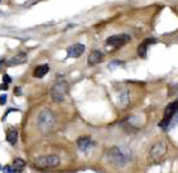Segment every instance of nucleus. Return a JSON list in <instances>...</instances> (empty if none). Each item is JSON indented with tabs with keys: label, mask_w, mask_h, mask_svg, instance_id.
Masks as SVG:
<instances>
[{
	"label": "nucleus",
	"mask_w": 178,
	"mask_h": 173,
	"mask_svg": "<svg viewBox=\"0 0 178 173\" xmlns=\"http://www.w3.org/2000/svg\"><path fill=\"white\" fill-rule=\"evenodd\" d=\"M105 157L116 167H124L130 161V152L121 147H113L105 152Z\"/></svg>",
	"instance_id": "1"
},
{
	"label": "nucleus",
	"mask_w": 178,
	"mask_h": 173,
	"mask_svg": "<svg viewBox=\"0 0 178 173\" xmlns=\"http://www.w3.org/2000/svg\"><path fill=\"white\" fill-rule=\"evenodd\" d=\"M85 52V46L82 43H76L72 44L71 47L67 48V56L68 57H73V58H77Z\"/></svg>",
	"instance_id": "8"
},
{
	"label": "nucleus",
	"mask_w": 178,
	"mask_h": 173,
	"mask_svg": "<svg viewBox=\"0 0 178 173\" xmlns=\"http://www.w3.org/2000/svg\"><path fill=\"white\" fill-rule=\"evenodd\" d=\"M3 172H4V173H12L13 172L12 165H5V167L3 168Z\"/></svg>",
	"instance_id": "19"
},
{
	"label": "nucleus",
	"mask_w": 178,
	"mask_h": 173,
	"mask_svg": "<svg viewBox=\"0 0 178 173\" xmlns=\"http://www.w3.org/2000/svg\"><path fill=\"white\" fill-rule=\"evenodd\" d=\"M89 65H91V66H93V65H97V63H100L101 61H102V53H101L100 51H92L91 52V54L89 56Z\"/></svg>",
	"instance_id": "12"
},
{
	"label": "nucleus",
	"mask_w": 178,
	"mask_h": 173,
	"mask_svg": "<svg viewBox=\"0 0 178 173\" xmlns=\"http://www.w3.org/2000/svg\"><path fill=\"white\" fill-rule=\"evenodd\" d=\"M77 145L80 148V150L87 152L93 145V143H92L91 138H90L89 135H83V137H80L77 139Z\"/></svg>",
	"instance_id": "10"
},
{
	"label": "nucleus",
	"mask_w": 178,
	"mask_h": 173,
	"mask_svg": "<svg viewBox=\"0 0 178 173\" xmlns=\"http://www.w3.org/2000/svg\"><path fill=\"white\" fill-rule=\"evenodd\" d=\"M0 1H1V0H0Z\"/></svg>",
	"instance_id": "24"
},
{
	"label": "nucleus",
	"mask_w": 178,
	"mask_h": 173,
	"mask_svg": "<svg viewBox=\"0 0 178 173\" xmlns=\"http://www.w3.org/2000/svg\"><path fill=\"white\" fill-rule=\"evenodd\" d=\"M153 43H155L154 38H148V39L143 41V42L140 43V46L138 47V54H139V56L144 58L146 56V51H148V47L151 46V44H153Z\"/></svg>",
	"instance_id": "11"
},
{
	"label": "nucleus",
	"mask_w": 178,
	"mask_h": 173,
	"mask_svg": "<svg viewBox=\"0 0 178 173\" xmlns=\"http://www.w3.org/2000/svg\"><path fill=\"white\" fill-rule=\"evenodd\" d=\"M14 95H16V96L22 95V89H20V87H15V89H14Z\"/></svg>",
	"instance_id": "20"
},
{
	"label": "nucleus",
	"mask_w": 178,
	"mask_h": 173,
	"mask_svg": "<svg viewBox=\"0 0 178 173\" xmlns=\"http://www.w3.org/2000/svg\"><path fill=\"white\" fill-rule=\"evenodd\" d=\"M120 102H121V105H123V106H125V105H128V104H129V95H128L126 91L123 92V94L120 95Z\"/></svg>",
	"instance_id": "16"
},
{
	"label": "nucleus",
	"mask_w": 178,
	"mask_h": 173,
	"mask_svg": "<svg viewBox=\"0 0 178 173\" xmlns=\"http://www.w3.org/2000/svg\"><path fill=\"white\" fill-rule=\"evenodd\" d=\"M24 167H25V162L23 161V159L20 158H16L15 161H14V163L12 165L13 168V172H16V173H20L24 169Z\"/></svg>",
	"instance_id": "15"
},
{
	"label": "nucleus",
	"mask_w": 178,
	"mask_h": 173,
	"mask_svg": "<svg viewBox=\"0 0 178 173\" xmlns=\"http://www.w3.org/2000/svg\"><path fill=\"white\" fill-rule=\"evenodd\" d=\"M167 152V145L164 141H158L152 147L151 152H149V162L152 163H158L163 159Z\"/></svg>",
	"instance_id": "5"
},
{
	"label": "nucleus",
	"mask_w": 178,
	"mask_h": 173,
	"mask_svg": "<svg viewBox=\"0 0 178 173\" xmlns=\"http://www.w3.org/2000/svg\"><path fill=\"white\" fill-rule=\"evenodd\" d=\"M56 117L53 115V113L49 109H44L42 110L41 114L38 115V128L41 129L42 133H48L54 125Z\"/></svg>",
	"instance_id": "2"
},
{
	"label": "nucleus",
	"mask_w": 178,
	"mask_h": 173,
	"mask_svg": "<svg viewBox=\"0 0 178 173\" xmlns=\"http://www.w3.org/2000/svg\"><path fill=\"white\" fill-rule=\"evenodd\" d=\"M59 162L61 161H59L58 155L51 154V155H42V157L37 158L34 164L39 168H53V167H57Z\"/></svg>",
	"instance_id": "6"
},
{
	"label": "nucleus",
	"mask_w": 178,
	"mask_h": 173,
	"mask_svg": "<svg viewBox=\"0 0 178 173\" xmlns=\"http://www.w3.org/2000/svg\"><path fill=\"white\" fill-rule=\"evenodd\" d=\"M3 81H4V84H10V82H12V78H10V76L9 75H4L3 76Z\"/></svg>",
	"instance_id": "18"
},
{
	"label": "nucleus",
	"mask_w": 178,
	"mask_h": 173,
	"mask_svg": "<svg viewBox=\"0 0 178 173\" xmlns=\"http://www.w3.org/2000/svg\"><path fill=\"white\" fill-rule=\"evenodd\" d=\"M28 60V57H27V54L25 53H18V54H15V56H13L12 58H9L8 61H5V65L6 66H18V65H23V63H25Z\"/></svg>",
	"instance_id": "9"
},
{
	"label": "nucleus",
	"mask_w": 178,
	"mask_h": 173,
	"mask_svg": "<svg viewBox=\"0 0 178 173\" xmlns=\"http://www.w3.org/2000/svg\"><path fill=\"white\" fill-rule=\"evenodd\" d=\"M66 92H67V84L63 80H59L52 86L51 89V97L54 102H62L65 100Z\"/></svg>",
	"instance_id": "3"
},
{
	"label": "nucleus",
	"mask_w": 178,
	"mask_h": 173,
	"mask_svg": "<svg viewBox=\"0 0 178 173\" xmlns=\"http://www.w3.org/2000/svg\"><path fill=\"white\" fill-rule=\"evenodd\" d=\"M128 42H130V37L128 34H116V36H111L106 39V46L111 48H120L125 46Z\"/></svg>",
	"instance_id": "7"
},
{
	"label": "nucleus",
	"mask_w": 178,
	"mask_h": 173,
	"mask_svg": "<svg viewBox=\"0 0 178 173\" xmlns=\"http://www.w3.org/2000/svg\"><path fill=\"white\" fill-rule=\"evenodd\" d=\"M48 71H49V66L41 65V66H38V67H36L33 75H34V77H37V78H42V77H44V75L48 73Z\"/></svg>",
	"instance_id": "13"
},
{
	"label": "nucleus",
	"mask_w": 178,
	"mask_h": 173,
	"mask_svg": "<svg viewBox=\"0 0 178 173\" xmlns=\"http://www.w3.org/2000/svg\"><path fill=\"white\" fill-rule=\"evenodd\" d=\"M178 113V100L170 102L167 105V108L164 110V116H163V120L159 123V126L164 130L169 129V123L172 120V117Z\"/></svg>",
	"instance_id": "4"
},
{
	"label": "nucleus",
	"mask_w": 178,
	"mask_h": 173,
	"mask_svg": "<svg viewBox=\"0 0 178 173\" xmlns=\"http://www.w3.org/2000/svg\"><path fill=\"white\" fill-rule=\"evenodd\" d=\"M0 171H1V165H0Z\"/></svg>",
	"instance_id": "23"
},
{
	"label": "nucleus",
	"mask_w": 178,
	"mask_h": 173,
	"mask_svg": "<svg viewBox=\"0 0 178 173\" xmlns=\"http://www.w3.org/2000/svg\"><path fill=\"white\" fill-rule=\"evenodd\" d=\"M16 139H18V130L14 129V128H10V129L6 131V141L10 143L12 145H14L16 143Z\"/></svg>",
	"instance_id": "14"
},
{
	"label": "nucleus",
	"mask_w": 178,
	"mask_h": 173,
	"mask_svg": "<svg viewBox=\"0 0 178 173\" xmlns=\"http://www.w3.org/2000/svg\"><path fill=\"white\" fill-rule=\"evenodd\" d=\"M8 90V85L6 84H0V91H6Z\"/></svg>",
	"instance_id": "21"
},
{
	"label": "nucleus",
	"mask_w": 178,
	"mask_h": 173,
	"mask_svg": "<svg viewBox=\"0 0 178 173\" xmlns=\"http://www.w3.org/2000/svg\"><path fill=\"white\" fill-rule=\"evenodd\" d=\"M3 66H5V61H4V60H1V61H0V70H1V67H3Z\"/></svg>",
	"instance_id": "22"
},
{
	"label": "nucleus",
	"mask_w": 178,
	"mask_h": 173,
	"mask_svg": "<svg viewBox=\"0 0 178 173\" xmlns=\"http://www.w3.org/2000/svg\"><path fill=\"white\" fill-rule=\"evenodd\" d=\"M6 100H8V96H6V94H3L0 96V105H5Z\"/></svg>",
	"instance_id": "17"
}]
</instances>
